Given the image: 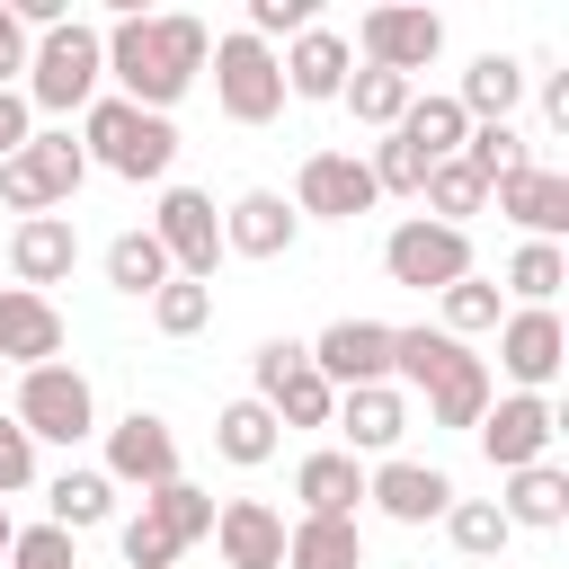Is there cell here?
<instances>
[{
	"instance_id": "43",
	"label": "cell",
	"mask_w": 569,
	"mask_h": 569,
	"mask_svg": "<svg viewBox=\"0 0 569 569\" xmlns=\"http://www.w3.org/2000/svg\"><path fill=\"white\" fill-rule=\"evenodd\" d=\"M302 27H311V0H249V27L240 36L267 44V36H302Z\"/></svg>"
},
{
	"instance_id": "40",
	"label": "cell",
	"mask_w": 569,
	"mask_h": 569,
	"mask_svg": "<svg viewBox=\"0 0 569 569\" xmlns=\"http://www.w3.org/2000/svg\"><path fill=\"white\" fill-rule=\"evenodd\" d=\"M9 569H71V533H62V525H18Z\"/></svg>"
},
{
	"instance_id": "45",
	"label": "cell",
	"mask_w": 569,
	"mask_h": 569,
	"mask_svg": "<svg viewBox=\"0 0 569 569\" xmlns=\"http://www.w3.org/2000/svg\"><path fill=\"white\" fill-rule=\"evenodd\" d=\"M27 133H36V124H27V98H18V89H0V160H9Z\"/></svg>"
},
{
	"instance_id": "33",
	"label": "cell",
	"mask_w": 569,
	"mask_h": 569,
	"mask_svg": "<svg viewBox=\"0 0 569 569\" xmlns=\"http://www.w3.org/2000/svg\"><path fill=\"white\" fill-rule=\"evenodd\" d=\"M569 284V258H560V240H525L516 258H507V293H525V311H551V293Z\"/></svg>"
},
{
	"instance_id": "34",
	"label": "cell",
	"mask_w": 569,
	"mask_h": 569,
	"mask_svg": "<svg viewBox=\"0 0 569 569\" xmlns=\"http://www.w3.org/2000/svg\"><path fill=\"white\" fill-rule=\"evenodd\" d=\"M142 507H151V516H160V533H169V542H178V551H187V542H204V533H213V498H204V489H196V480H160V489H151V498H142Z\"/></svg>"
},
{
	"instance_id": "35",
	"label": "cell",
	"mask_w": 569,
	"mask_h": 569,
	"mask_svg": "<svg viewBox=\"0 0 569 569\" xmlns=\"http://www.w3.org/2000/svg\"><path fill=\"white\" fill-rule=\"evenodd\" d=\"M445 533H453V551H471V560H498L516 525L498 516V498H453V507H445Z\"/></svg>"
},
{
	"instance_id": "15",
	"label": "cell",
	"mask_w": 569,
	"mask_h": 569,
	"mask_svg": "<svg viewBox=\"0 0 569 569\" xmlns=\"http://www.w3.org/2000/svg\"><path fill=\"white\" fill-rule=\"evenodd\" d=\"M9 267H18L27 293L62 284V276L80 267V231H71V213H27V222L9 231Z\"/></svg>"
},
{
	"instance_id": "6",
	"label": "cell",
	"mask_w": 569,
	"mask_h": 569,
	"mask_svg": "<svg viewBox=\"0 0 569 569\" xmlns=\"http://www.w3.org/2000/svg\"><path fill=\"white\" fill-rule=\"evenodd\" d=\"M36 445H80L98 427V400H89V373L80 365H36L18 373V409H9Z\"/></svg>"
},
{
	"instance_id": "27",
	"label": "cell",
	"mask_w": 569,
	"mask_h": 569,
	"mask_svg": "<svg viewBox=\"0 0 569 569\" xmlns=\"http://www.w3.org/2000/svg\"><path fill=\"white\" fill-rule=\"evenodd\" d=\"M498 516L507 525H560L569 516V471L560 462H525V471H507V498H498Z\"/></svg>"
},
{
	"instance_id": "2",
	"label": "cell",
	"mask_w": 569,
	"mask_h": 569,
	"mask_svg": "<svg viewBox=\"0 0 569 569\" xmlns=\"http://www.w3.org/2000/svg\"><path fill=\"white\" fill-rule=\"evenodd\" d=\"M391 373L427 391V427H480L489 409V365L445 329H391Z\"/></svg>"
},
{
	"instance_id": "5",
	"label": "cell",
	"mask_w": 569,
	"mask_h": 569,
	"mask_svg": "<svg viewBox=\"0 0 569 569\" xmlns=\"http://www.w3.org/2000/svg\"><path fill=\"white\" fill-rule=\"evenodd\" d=\"M80 178H89V151L71 142V133H27L9 160H0V204L27 222V213H53V204H71L80 196Z\"/></svg>"
},
{
	"instance_id": "31",
	"label": "cell",
	"mask_w": 569,
	"mask_h": 569,
	"mask_svg": "<svg viewBox=\"0 0 569 569\" xmlns=\"http://www.w3.org/2000/svg\"><path fill=\"white\" fill-rule=\"evenodd\" d=\"M418 196H427V213H436V222H453V231H462V213H480V204H489V178L453 151V160H436V169H427V187H418Z\"/></svg>"
},
{
	"instance_id": "32",
	"label": "cell",
	"mask_w": 569,
	"mask_h": 569,
	"mask_svg": "<svg viewBox=\"0 0 569 569\" xmlns=\"http://www.w3.org/2000/svg\"><path fill=\"white\" fill-rule=\"evenodd\" d=\"M107 284H116V293H160V284H169L160 240H151V231H116V240H107Z\"/></svg>"
},
{
	"instance_id": "10",
	"label": "cell",
	"mask_w": 569,
	"mask_h": 569,
	"mask_svg": "<svg viewBox=\"0 0 569 569\" xmlns=\"http://www.w3.org/2000/svg\"><path fill=\"white\" fill-rule=\"evenodd\" d=\"M311 373L329 391H365V382H391V320H329L311 347Z\"/></svg>"
},
{
	"instance_id": "22",
	"label": "cell",
	"mask_w": 569,
	"mask_h": 569,
	"mask_svg": "<svg viewBox=\"0 0 569 569\" xmlns=\"http://www.w3.org/2000/svg\"><path fill=\"white\" fill-rule=\"evenodd\" d=\"M489 196H498V213H507V222H525L533 240H560V231H569V178H560V169H542V160H533V169H516V178H498Z\"/></svg>"
},
{
	"instance_id": "29",
	"label": "cell",
	"mask_w": 569,
	"mask_h": 569,
	"mask_svg": "<svg viewBox=\"0 0 569 569\" xmlns=\"http://www.w3.org/2000/svg\"><path fill=\"white\" fill-rule=\"evenodd\" d=\"M213 453L240 462V471H258V462L276 453V409H267V400H231V409L213 418Z\"/></svg>"
},
{
	"instance_id": "8",
	"label": "cell",
	"mask_w": 569,
	"mask_h": 569,
	"mask_svg": "<svg viewBox=\"0 0 569 569\" xmlns=\"http://www.w3.org/2000/svg\"><path fill=\"white\" fill-rule=\"evenodd\" d=\"M213 98H222L231 124H267V116L284 107V71H276V53H267L258 36H222V44H213Z\"/></svg>"
},
{
	"instance_id": "9",
	"label": "cell",
	"mask_w": 569,
	"mask_h": 569,
	"mask_svg": "<svg viewBox=\"0 0 569 569\" xmlns=\"http://www.w3.org/2000/svg\"><path fill=\"white\" fill-rule=\"evenodd\" d=\"M151 240H160L169 276L204 284V276H213V258H222V213H213V196L169 187V196H160V213H151Z\"/></svg>"
},
{
	"instance_id": "1",
	"label": "cell",
	"mask_w": 569,
	"mask_h": 569,
	"mask_svg": "<svg viewBox=\"0 0 569 569\" xmlns=\"http://www.w3.org/2000/svg\"><path fill=\"white\" fill-rule=\"evenodd\" d=\"M98 44H107V71H116V98L142 107V116H169L213 53L204 18H142V9H124Z\"/></svg>"
},
{
	"instance_id": "36",
	"label": "cell",
	"mask_w": 569,
	"mask_h": 569,
	"mask_svg": "<svg viewBox=\"0 0 569 569\" xmlns=\"http://www.w3.org/2000/svg\"><path fill=\"white\" fill-rule=\"evenodd\" d=\"M338 98L356 107V124H382V133H391V124H400V107H409V80L365 62V71H347V89H338Z\"/></svg>"
},
{
	"instance_id": "30",
	"label": "cell",
	"mask_w": 569,
	"mask_h": 569,
	"mask_svg": "<svg viewBox=\"0 0 569 569\" xmlns=\"http://www.w3.org/2000/svg\"><path fill=\"white\" fill-rule=\"evenodd\" d=\"M44 507H53L62 533H89V525L116 516V480H107V471H62V480L44 489Z\"/></svg>"
},
{
	"instance_id": "44",
	"label": "cell",
	"mask_w": 569,
	"mask_h": 569,
	"mask_svg": "<svg viewBox=\"0 0 569 569\" xmlns=\"http://www.w3.org/2000/svg\"><path fill=\"white\" fill-rule=\"evenodd\" d=\"M27 53H36V36L9 18V0H0V89H9V71H27Z\"/></svg>"
},
{
	"instance_id": "24",
	"label": "cell",
	"mask_w": 569,
	"mask_h": 569,
	"mask_svg": "<svg viewBox=\"0 0 569 569\" xmlns=\"http://www.w3.org/2000/svg\"><path fill=\"white\" fill-rule=\"evenodd\" d=\"M293 498H302V516H356V498H365V462L356 453H302V471H293Z\"/></svg>"
},
{
	"instance_id": "13",
	"label": "cell",
	"mask_w": 569,
	"mask_h": 569,
	"mask_svg": "<svg viewBox=\"0 0 569 569\" xmlns=\"http://www.w3.org/2000/svg\"><path fill=\"white\" fill-rule=\"evenodd\" d=\"M293 213H320V222L373 213V169H365L356 151H311L302 178H293Z\"/></svg>"
},
{
	"instance_id": "20",
	"label": "cell",
	"mask_w": 569,
	"mask_h": 569,
	"mask_svg": "<svg viewBox=\"0 0 569 569\" xmlns=\"http://www.w3.org/2000/svg\"><path fill=\"white\" fill-rule=\"evenodd\" d=\"M293 231H302V213H293L276 187H249V196H231V213H222V249H240V258H284Z\"/></svg>"
},
{
	"instance_id": "23",
	"label": "cell",
	"mask_w": 569,
	"mask_h": 569,
	"mask_svg": "<svg viewBox=\"0 0 569 569\" xmlns=\"http://www.w3.org/2000/svg\"><path fill=\"white\" fill-rule=\"evenodd\" d=\"M329 427H347V453H391L400 427H409V400L391 382H365V391H338V418Z\"/></svg>"
},
{
	"instance_id": "41",
	"label": "cell",
	"mask_w": 569,
	"mask_h": 569,
	"mask_svg": "<svg viewBox=\"0 0 569 569\" xmlns=\"http://www.w3.org/2000/svg\"><path fill=\"white\" fill-rule=\"evenodd\" d=\"M116 542H124V569H169V560H178V542L160 533V516H151V507H142V516H133Z\"/></svg>"
},
{
	"instance_id": "16",
	"label": "cell",
	"mask_w": 569,
	"mask_h": 569,
	"mask_svg": "<svg viewBox=\"0 0 569 569\" xmlns=\"http://www.w3.org/2000/svg\"><path fill=\"white\" fill-rule=\"evenodd\" d=\"M560 356H569L560 311H507V320H498V365H507L525 391H542V382L560 373Z\"/></svg>"
},
{
	"instance_id": "25",
	"label": "cell",
	"mask_w": 569,
	"mask_h": 569,
	"mask_svg": "<svg viewBox=\"0 0 569 569\" xmlns=\"http://www.w3.org/2000/svg\"><path fill=\"white\" fill-rule=\"evenodd\" d=\"M284 569H365L356 516H302V525H284Z\"/></svg>"
},
{
	"instance_id": "38",
	"label": "cell",
	"mask_w": 569,
	"mask_h": 569,
	"mask_svg": "<svg viewBox=\"0 0 569 569\" xmlns=\"http://www.w3.org/2000/svg\"><path fill=\"white\" fill-rule=\"evenodd\" d=\"M151 320H160L169 338H196V329L213 320V293H204V284H187V276H169V284L151 293Z\"/></svg>"
},
{
	"instance_id": "37",
	"label": "cell",
	"mask_w": 569,
	"mask_h": 569,
	"mask_svg": "<svg viewBox=\"0 0 569 569\" xmlns=\"http://www.w3.org/2000/svg\"><path fill=\"white\" fill-rule=\"evenodd\" d=\"M462 160H471L489 187H498V178H516V169H533V151H525V133H516V124H471V133H462Z\"/></svg>"
},
{
	"instance_id": "11",
	"label": "cell",
	"mask_w": 569,
	"mask_h": 569,
	"mask_svg": "<svg viewBox=\"0 0 569 569\" xmlns=\"http://www.w3.org/2000/svg\"><path fill=\"white\" fill-rule=\"evenodd\" d=\"M551 436H560V409H551L542 391H507V400H489V409H480V453H489L498 471L542 462V453H551Z\"/></svg>"
},
{
	"instance_id": "7",
	"label": "cell",
	"mask_w": 569,
	"mask_h": 569,
	"mask_svg": "<svg viewBox=\"0 0 569 569\" xmlns=\"http://www.w3.org/2000/svg\"><path fill=\"white\" fill-rule=\"evenodd\" d=\"M382 267H391V284H409V293H445V284L471 276V231L418 213V222H400V231L382 240Z\"/></svg>"
},
{
	"instance_id": "14",
	"label": "cell",
	"mask_w": 569,
	"mask_h": 569,
	"mask_svg": "<svg viewBox=\"0 0 569 569\" xmlns=\"http://www.w3.org/2000/svg\"><path fill=\"white\" fill-rule=\"evenodd\" d=\"M107 480H133V489L178 480V436H169L160 409H133V418L107 427Z\"/></svg>"
},
{
	"instance_id": "4",
	"label": "cell",
	"mask_w": 569,
	"mask_h": 569,
	"mask_svg": "<svg viewBox=\"0 0 569 569\" xmlns=\"http://www.w3.org/2000/svg\"><path fill=\"white\" fill-rule=\"evenodd\" d=\"M98 80H107V44H98V27L62 18V27H44V36H36V53H27V107L71 116V107H89V98H98Z\"/></svg>"
},
{
	"instance_id": "17",
	"label": "cell",
	"mask_w": 569,
	"mask_h": 569,
	"mask_svg": "<svg viewBox=\"0 0 569 569\" xmlns=\"http://www.w3.org/2000/svg\"><path fill=\"white\" fill-rule=\"evenodd\" d=\"M365 498H373L391 525H436V516L453 507V480H445L436 462H382V471H365Z\"/></svg>"
},
{
	"instance_id": "48",
	"label": "cell",
	"mask_w": 569,
	"mask_h": 569,
	"mask_svg": "<svg viewBox=\"0 0 569 569\" xmlns=\"http://www.w3.org/2000/svg\"><path fill=\"white\" fill-rule=\"evenodd\" d=\"M0 373H9V365H0Z\"/></svg>"
},
{
	"instance_id": "39",
	"label": "cell",
	"mask_w": 569,
	"mask_h": 569,
	"mask_svg": "<svg viewBox=\"0 0 569 569\" xmlns=\"http://www.w3.org/2000/svg\"><path fill=\"white\" fill-rule=\"evenodd\" d=\"M436 302H445V338H471V329H498V284H480V276H462V284H445Z\"/></svg>"
},
{
	"instance_id": "12",
	"label": "cell",
	"mask_w": 569,
	"mask_h": 569,
	"mask_svg": "<svg viewBox=\"0 0 569 569\" xmlns=\"http://www.w3.org/2000/svg\"><path fill=\"white\" fill-rule=\"evenodd\" d=\"M356 44H365V62L373 71H427L436 53H445V18L436 9H365L356 18Z\"/></svg>"
},
{
	"instance_id": "28",
	"label": "cell",
	"mask_w": 569,
	"mask_h": 569,
	"mask_svg": "<svg viewBox=\"0 0 569 569\" xmlns=\"http://www.w3.org/2000/svg\"><path fill=\"white\" fill-rule=\"evenodd\" d=\"M391 133H400V142H409V151H418V160L436 169V160H453V151H462V133H471V116H462L453 98H409Z\"/></svg>"
},
{
	"instance_id": "3",
	"label": "cell",
	"mask_w": 569,
	"mask_h": 569,
	"mask_svg": "<svg viewBox=\"0 0 569 569\" xmlns=\"http://www.w3.org/2000/svg\"><path fill=\"white\" fill-rule=\"evenodd\" d=\"M80 151H89L98 169H116V178L142 187V178H169V160H178V124L124 107V98H89V107H80Z\"/></svg>"
},
{
	"instance_id": "42",
	"label": "cell",
	"mask_w": 569,
	"mask_h": 569,
	"mask_svg": "<svg viewBox=\"0 0 569 569\" xmlns=\"http://www.w3.org/2000/svg\"><path fill=\"white\" fill-rule=\"evenodd\" d=\"M27 480H36V436L18 418H0V498H18Z\"/></svg>"
},
{
	"instance_id": "26",
	"label": "cell",
	"mask_w": 569,
	"mask_h": 569,
	"mask_svg": "<svg viewBox=\"0 0 569 569\" xmlns=\"http://www.w3.org/2000/svg\"><path fill=\"white\" fill-rule=\"evenodd\" d=\"M516 98H525V62H516V53H480V62L462 71V89H453V107H462L471 124H507Z\"/></svg>"
},
{
	"instance_id": "18",
	"label": "cell",
	"mask_w": 569,
	"mask_h": 569,
	"mask_svg": "<svg viewBox=\"0 0 569 569\" xmlns=\"http://www.w3.org/2000/svg\"><path fill=\"white\" fill-rule=\"evenodd\" d=\"M53 356H62V311H53L44 293L9 284V293H0V365L36 373V365H53Z\"/></svg>"
},
{
	"instance_id": "46",
	"label": "cell",
	"mask_w": 569,
	"mask_h": 569,
	"mask_svg": "<svg viewBox=\"0 0 569 569\" xmlns=\"http://www.w3.org/2000/svg\"><path fill=\"white\" fill-rule=\"evenodd\" d=\"M542 116H551V124H569V71H551V80H542Z\"/></svg>"
},
{
	"instance_id": "21",
	"label": "cell",
	"mask_w": 569,
	"mask_h": 569,
	"mask_svg": "<svg viewBox=\"0 0 569 569\" xmlns=\"http://www.w3.org/2000/svg\"><path fill=\"white\" fill-rule=\"evenodd\" d=\"M213 542H222L231 569H284V516H276L267 498H231V507H213Z\"/></svg>"
},
{
	"instance_id": "19",
	"label": "cell",
	"mask_w": 569,
	"mask_h": 569,
	"mask_svg": "<svg viewBox=\"0 0 569 569\" xmlns=\"http://www.w3.org/2000/svg\"><path fill=\"white\" fill-rule=\"evenodd\" d=\"M276 71H284V98H338L347 71H356V53H347L338 27H302V36L276 53Z\"/></svg>"
},
{
	"instance_id": "47",
	"label": "cell",
	"mask_w": 569,
	"mask_h": 569,
	"mask_svg": "<svg viewBox=\"0 0 569 569\" xmlns=\"http://www.w3.org/2000/svg\"><path fill=\"white\" fill-rule=\"evenodd\" d=\"M9 542H18V516H9V498H0V560H9Z\"/></svg>"
}]
</instances>
